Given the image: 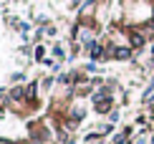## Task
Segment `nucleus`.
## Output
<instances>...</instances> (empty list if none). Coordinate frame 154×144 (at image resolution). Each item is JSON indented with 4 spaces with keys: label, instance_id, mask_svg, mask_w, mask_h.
I'll use <instances>...</instances> for the list:
<instances>
[{
    "label": "nucleus",
    "instance_id": "1",
    "mask_svg": "<svg viewBox=\"0 0 154 144\" xmlns=\"http://www.w3.org/2000/svg\"><path fill=\"white\" fill-rule=\"evenodd\" d=\"M96 109H99V111H106L109 109V99H106V96H104V99H101V96L96 99Z\"/></svg>",
    "mask_w": 154,
    "mask_h": 144
}]
</instances>
